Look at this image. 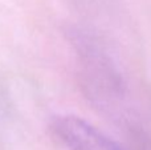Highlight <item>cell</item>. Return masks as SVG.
Instances as JSON below:
<instances>
[{"label":"cell","instance_id":"1","mask_svg":"<svg viewBox=\"0 0 151 150\" xmlns=\"http://www.w3.org/2000/svg\"><path fill=\"white\" fill-rule=\"evenodd\" d=\"M80 56L82 76L88 93L94 102L111 114H123L127 101V84L117 63L106 49L91 37H81Z\"/></svg>","mask_w":151,"mask_h":150},{"label":"cell","instance_id":"2","mask_svg":"<svg viewBox=\"0 0 151 150\" xmlns=\"http://www.w3.org/2000/svg\"><path fill=\"white\" fill-rule=\"evenodd\" d=\"M52 130L68 150H129L77 116L56 117Z\"/></svg>","mask_w":151,"mask_h":150}]
</instances>
